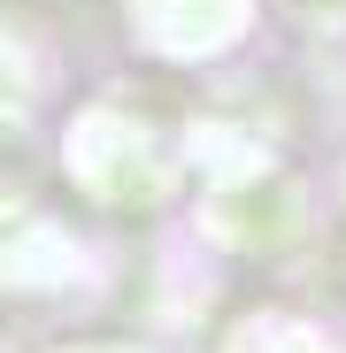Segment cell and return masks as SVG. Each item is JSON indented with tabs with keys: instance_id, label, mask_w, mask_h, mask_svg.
I'll use <instances>...</instances> for the list:
<instances>
[]
</instances>
